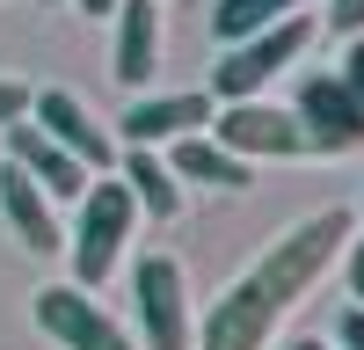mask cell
Instances as JSON below:
<instances>
[{
    "label": "cell",
    "mask_w": 364,
    "mask_h": 350,
    "mask_svg": "<svg viewBox=\"0 0 364 350\" xmlns=\"http://www.w3.org/2000/svg\"><path fill=\"white\" fill-rule=\"evenodd\" d=\"M350 233H357V219L343 212V204H328V212L284 226L277 241H269V248L248 262V270H240V277L219 292V299L204 307L197 343H190V350H262L269 336L284 329V314H291V307L328 277V262L350 248Z\"/></svg>",
    "instance_id": "obj_1"
},
{
    "label": "cell",
    "mask_w": 364,
    "mask_h": 350,
    "mask_svg": "<svg viewBox=\"0 0 364 350\" xmlns=\"http://www.w3.org/2000/svg\"><path fill=\"white\" fill-rule=\"evenodd\" d=\"M132 226H139L132 190L117 183V175H87V190H80V219H73V233H66V262H73V285H80V292H102V285L117 277Z\"/></svg>",
    "instance_id": "obj_2"
},
{
    "label": "cell",
    "mask_w": 364,
    "mask_h": 350,
    "mask_svg": "<svg viewBox=\"0 0 364 350\" xmlns=\"http://www.w3.org/2000/svg\"><path fill=\"white\" fill-rule=\"evenodd\" d=\"M306 44H314V22H306V15L269 22V29H255V37H240V44L219 51V66H211L204 95H211V102H248V95H262V88L277 80Z\"/></svg>",
    "instance_id": "obj_3"
},
{
    "label": "cell",
    "mask_w": 364,
    "mask_h": 350,
    "mask_svg": "<svg viewBox=\"0 0 364 350\" xmlns=\"http://www.w3.org/2000/svg\"><path fill=\"white\" fill-rule=\"evenodd\" d=\"M132 321L146 350H190L197 343V307H190V277L175 255H139L132 262Z\"/></svg>",
    "instance_id": "obj_4"
},
{
    "label": "cell",
    "mask_w": 364,
    "mask_h": 350,
    "mask_svg": "<svg viewBox=\"0 0 364 350\" xmlns=\"http://www.w3.org/2000/svg\"><path fill=\"white\" fill-rule=\"evenodd\" d=\"M204 139L226 146L233 161H306V154H314L306 132H299V117L277 110V102H262V95L219 102V110H211V124H204Z\"/></svg>",
    "instance_id": "obj_5"
},
{
    "label": "cell",
    "mask_w": 364,
    "mask_h": 350,
    "mask_svg": "<svg viewBox=\"0 0 364 350\" xmlns=\"http://www.w3.org/2000/svg\"><path fill=\"white\" fill-rule=\"evenodd\" d=\"M29 314H37V329L58 350H139L132 329L95 299V292H80V285H44L37 299H29Z\"/></svg>",
    "instance_id": "obj_6"
},
{
    "label": "cell",
    "mask_w": 364,
    "mask_h": 350,
    "mask_svg": "<svg viewBox=\"0 0 364 350\" xmlns=\"http://www.w3.org/2000/svg\"><path fill=\"white\" fill-rule=\"evenodd\" d=\"M291 117H299L314 154H357L364 146V102L343 88V73H299Z\"/></svg>",
    "instance_id": "obj_7"
},
{
    "label": "cell",
    "mask_w": 364,
    "mask_h": 350,
    "mask_svg": "<svg viewBox=\"0 0 364 350\" xmlns=\"http://www.w3.org/2000/svg\"><path fill=\"white\" fill-rule=\"evenodd\" d=\"M29 124H37L51 146H66L87 175H109V168H117V139L95 124V117H87L80 95H66V88H44V95L29 102Z\"/></svg>",
    "instance_id": "obj_8"
},
{
    "label": "cell",
    "mask_w": 364,
    "mask_h": 350,
    "mask_svg": "<svg viewBox=\"0 0 364 350\" xmlns=\"http://www.w3.org/2000/svg\"><path fill=\"white\" fill-rule=\"evenodd\" d=\"M211 102L204 88H182V95H132V110L117 117L124 124V146H175V139H190L211 124Z\"/></svg>",
    "instance_id": "obj_9"
},
{
    "label": "cell",
    "mask_w": 364,
    "mask_h": 350,
    "mask_svg": "<svg viewBox=\"0 0 364 350\" xmlns=\"http://www.w3.org/2000/svg\"><path fill=\"white\" fill-rule=\"evenodd\" d=\"M8 161H15L51 204H80V190H87V168L66 154V146H51L29 117H15V124H8Z\"/></svg>",
    "instance_id": "obj_10"
},
{
    "label": "cell",
    "mask_w": 364,
    "mask_h": 350,
    "mask_svg": "<svg viewBox=\"0 0 364 350\" xmlns=\"http://www.w3.org/2000/svg\"><path fill=\"white\" fill-rule=\"evenodd\" d=\"M0 212H8V233L29 248V255H58L66 248V226H58V204L29 183L15 161H0Z\"/></svg>",
    "instance_id": "obj_11"
},
{
    "label": "cell",
    "mask_w": 364,
    "mask_h": 350,
    "mask_svg": "<svg viewBox=\"0 0 364 350\" xmlns=\"http://www.w3.org/2000/svg\"><path fill=\"white\" fill-rule=\"evenodd\" d=\"M154 66H161V0H117V58H109V73L132 95H146Z\"/></svg>",
    "instance_id": "obj_12"
},
{
    "label": "cell",
    "mask_w": 364,
    "mask_h": 350,
    "mask_svg": "<svg viewBox=\"0 0 364 350\" xmlns=\"http://www.w3.org/2000/svg\"><path fill=\"white\" fill-rule=\"evenodd\" d=\"M168 175H175V183H211V190H248L255 183V168L233 161L226 146H211L204 132H190V139L168 146Z\"/></svg>",
    "instance_id": "obj_13"
},
{
    "label": "cell",
    "mask_w": 364,
    "mask_h": 350,
    "mask_svg": "<svg viewBox=\"0 0 364 350\" xmlns=\"http://www.w3.org/2000/svg\"><path fill=\"white\" fill-rule=\"evenodd\" d=\"M117 183L132 190V204H146V219H175V212H182V183L168 175L161 146H124V161H117Z\"/></svg>",
    "instance_id": "obj_14"
},
{
    "label": "cell",
    "mask_w": 364,
    "mask_h": 350,
    "mask_svg": "<svg viewBox=\"0 0 364 350\" xmlns=\"http://www.w3.org/2000/svg\"><path fill=\"white\" fill-rule=\"evenodd\" d=\"M299 8H314V0H219V8H211V37H219V44H240V37H255V29L299 15Z\"/></svg>",
    "instance_id": "obj_15"
},
{
    "label": "cell",
    "mask_w": 364,
    "mask_h": 350,
    "mask_svg": "<svg viewBox=\"0 0 364 350\" xmlns=\"http://www.w3.org/2000/svg\"><path fill=\"white\" fill-rule=\"evenodd\" d=\"M328 29H343V37H364V0H328Z\"/></svg>",
    "instance_id": "obj_16"
},
{
    "label": "cell",
    "mask_w": 364,
    "mask_h": 350,
    "mask_svg": "<svg viewBox=\"0 0 364 350\" xmlns=\"http://www.w3.org/2000/svg\"><path fill=\"white\" fill-rule=\"evenodd\" d=\"M336 350H364V307H357V299L336 314Z\"/></svg>",
    "instance_id": "obj_17"
},
{
    "label": "cell",
    "mask_w": 364,
    "mask_h": 350,
    "mask_svg": "<svg viewBox=\"0 0 364 350\" xmlns=\"http://www.w3.org/2000/svg\"><path fill=\"white\" fill-rule=\"evenodd\" d=\"M15 117H29V88L22 80H0V132H8Z\"/></svg>",
    "instance_id": "obj_18"
},
{
    "label": "cell",
    "mask_w": 364,
    "mask_h": 350,
    "mask_svg": "<svg viewBox=\"0 0 364 350\" xmlns=\"http://www.w3.org/2000/svg\"><path fill=\"white\" fill-rule=\"evenodd\" d=\"M343 88L364 102V37H350V51H343Z\"/></svg>",
    "instance_id": "obj_19"
},
{
    "label": "cell",
    "mask_w": 364,
    "mask_h": 350,
    "mask_svg": "<svg viewBox=\"0 0 364 350\" xmlns=\"http://www.w3.org/2000/svg\"><path fill=\"white\" fill-rule=\"evenodd\" d=\"M343 277H350V299L364 307V241H350V248H343Z\"/></svg>",
    "instance_id": "obj_20"
},
{
    "label": "cell",
    "mask_w": 364,
    "mask_h": 350,
    "mask_svg": "<svg viewBox=\"0 0 364 350\" xmlns=\"http://www.w3.org/2000/svg\"><path fill=\"white\" fill-rule=\"evenodd\" d=\"M80 8H87V15H117V0H80Z\"/></svg>",
    "instance_id": "obj_21"
},
{
    "label": "cell",
    "mask_w": 364,
    "mask_h": 350,
    "mask_svg": "<svg viewBox=\"0 0 364 350\" xmlns=\"http://www.w3.org/2000/svg\"><path fill=\"white\" fill-rule=\"evenodd\" d=\"M291 350H328V343H321V336H299V343H291Z\"/></svg>",
    "instance_id": "obj_22"
},
{
    "label": "cell",
    "mask_w": 364,
    "mask_h": 350,
    "mask_svg": "<svg viewBox=\"0 0 364 350\" xmlns=\"http://www.w3.org/2000/svg\"><path fill=\"white\" fill-rule=\"evenodd\" d=\"M44 8H58V0H44Z\"/></svg>",
    "instance_id": "obj_23"
}]
</instances>
